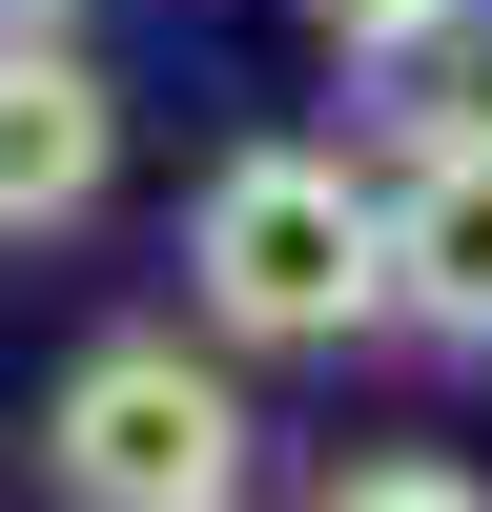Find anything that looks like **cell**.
<instances>
[{"mask_svg":"<svg viewBox=\"0 0 492 512\" xmlns=\"http://www.w3.org/2000/svg\"><path fill=\"white\" fill-rule=\"evenodd\" d=\"M185 308L226 349H349L390 328V185H349V144H246L185 205Z\"/></svg>","mask_w":492,"mask_h":512,"instance_id":"cell-1","label":"cell"},{"mask_svg":"<svg viewBox=\"0 0 492 512\" xmlns=\"http://www.w3.org/2000/svg\"><path fill=\"white\" fill-rule=\"evenodd\" d=\"M41 472H62V512H246V390L185 328H103L41 390Z\"/></svg>","mask_w":492,"mask_h":512,"instance_id":"cell-2","label":"cell"},{"mask_svg":"<svg viewBox=\"0 0 492 512\" xmlns=\"http://www.w3.org/2000/svg\"><path fill=\"white\" fill-rule=\"evenodd\" d=\"M103 185H123V103H103V62H82L62 21H41V41H0V246L82 226Z\"/></svg>","mask_w":492,"mask_h":512,"instance_id":"cell-3","label":"cell"},{"mask_svg":"<svg viewBox=\"0 0 492 512\" xmlns=\"http://www.w3.org/2000/svg\"><path fill=\"white\" fill-rule=\"evenodd\" d=\"M390 328L492 349V123H451V144L390 164Z\"/></svg>","mask_w":492,"mask_h":512,"instance_id":"cell-4","label":"cell"},{"mask_svg":"<svg viewBox=\"0 0 492 512\" xmlns=\"http://www.w3.org/2000/svg\"><path fill=\"white\" fill-rule=\"evenodd\" d=\"M349 82H369V123H390V144L492 123V0H410L390 41H349Z\"/></svg>","mask_w":492,"mask_h":512,"instance_id":"cell-5","label":"cell"},{"mask_svg":"<svg viewBox=\"0 0 492 512\" xmlns=\"http://www.w3.org/2000/svg\"><path fill=\"white\" fill-rule=\"evenodd\" d=\"M308 512H492V472H451V451H349Z\"/></svg>","mask_w":492,"mask_h":512,"instance_id":"cell-6","label":"cell"},{"mask_svg":"<svg viewBox=\"0 0 492 512\" xmlns=\"http://www.w3.org/2000/svg\"><path fill=\"white\" fill-rule=\"evenodd\" d=\"M308 21H328V41H390V21H410V0H308Z\"/></svg>","mask_w":492,"mask_h":512,"instance_id":"cell-7","label":"cell"},{"mask_svg":"<svg viewBox=\"0 0 492 512\" xmlns=\"http://www.w3.org/2000/svg\"><path fill=\"white\" fill-rule=\"evenodd\" d=\"M41 21H82V0H0V41H41Z\"/></svg>","mask_w":492,"mask_h":512,"instance_id":"cell-8","label":"cell"}]
</instances>
